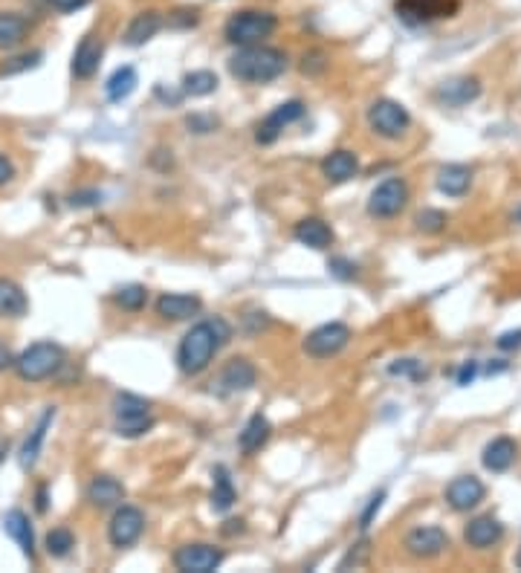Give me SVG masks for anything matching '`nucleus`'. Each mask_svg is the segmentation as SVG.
Instances as JSON below:
<instances>
[{
	"label": "nucleus",
	"mask_w": 521,
	"mask_h": 573,
	"mask_svg": "<svg viewBox=\"0 0 521 573\" xmlns=\"http://www.w3.org/2000/svg\"><path fill=\"white\" fill-rule=\"evenodd\" d=\"M229 339H232V328L223 316L198 321V325L183 336L180 348H177V365H180V371L186 377H198L208 368V362L215 359V354Z\"/></svg>",
	"instance_id": "obj_1"
},
{
	"label": "nucleus",
	"mask_w": 521,
	"mask_h": 573,
	"mask_svg": "<svg viewBox=\"0 0 521 573\" xmlns=\"http://www.w3.org/2000/svg\"><path fill=\"white\" fill-rule=\"evenodd\" d=\"M287 70V53L278 47H266V43H249V47H237V53L229 58V72L237 81L246 84H266L285 76Z\"/></svg>",
	"instance_id": "obj_2"
},
{
	"label": "nucleus",
	"mask_w": 521,
	"mask_h": 573,
	"mask_svg": "<svg viewBox=\"0 0 521 573\" xmlns=\"http://www.w3.org/2000/svg\"><path fill=\"white\" fill-rule=\"evenodd\" d=\"M278 29V18L266 9H241L223 26V38L235 47H249V43H264Z\"/></svg>",
	"instance_id": "obj_3"
},
{
	"label": "nucleus",
	"mask_w": 521,
	"mask_h": 573,
	"mask_svg": "<svg viewBox=\"0 0 521 573\" xmlns=\"http://www.w3.org/2000/svg\"><path fill=\"white\" fill-rule=\"evenodd\" d=\"M64 365V350L55 342H35L21 357H14V371L24 382H43L58 374Z\"/></svg>",
	"instance_id": "obj_4"
},
{
	"label": "nucleus",
	"mask_w": 521,
	"mask_h": 573,
	"mask_svg": "<svg viewBox=\"0 0 521 573\" xmlns=\"http://www.w3.org/2000/svg\"><path fill=\"white\" fill-rule=\"evenodd\" d=\"M113 429L119 437H140L145 432L154 429V417H151V403L142 400L137 394H116L113 400Z\"/></svg>",
	"instance_id": "obj_5"
},
{
	"label": "nucleus",
	"mask_w": 521,
	"mask_h": 573,
	"mask_svg": "<svg viewBox=\"0 0 521 573\" xmlns=\"http://www.w3.org/2000/svg\"><path fill=\"white\" fill-rule=\"evenodd\" d=\"M368 125L382 139H400L411 128V116L400 101L377 99L374 105L368 108Z\"/></svg>",
	"instance_id": "obj_6"
},
{
	"label": "nucleus",
	"mask_w": 521,
	"mask_h": 573,
	"mask_svg": "<svg viewBox=\"0 0 521 573\" xmlns=\"http://www.w3.org/2000/svg\"><path fill=\"white\" fill-rule=\"evenodd\" d=\"M460 9L458 0H394V12L400 21H406L411 26L455 18Z\"/></svg>",
	"instance_id": "obj_7"
},
{
	"label": "nucleus",
	"mask_w": 521,
	"mask_h": 573,
	"mask_svg": "<svg viewBox=\"0 0 521 573\" xmlns=\"http://www.w3.org/2000/svg\"><path fill=\"white\" fill-rule=\"evenodd\" d=\"M351 342V328L342 325V321H327V325H319L316 330L307 333L304 339V354L313 359H331L336 354L348 348Z\"/></svg>",
	"instance_id": "obj_8"
},
{
	"label": "nucleus",
	"mask_w": 521,
	"mask_h": 573,
	"mask_svg": "<svg viewBox=\"0 0 521 573\" xmlns=\"http://www.w3.org/2000/svg\"><path fill=\"white\" fill-rule=\"evenodd\" d=\"M406 203H409V186H406V180L389 177V180H382L374 191H371V197H368V215L389 220V217H397L400 212H403Z\"/></svg>",
	"instance_id": "obj_9"
},
{
	"label": "nucleus",
	"mask_w": 521,
	"mask_h": 573,
	"mask_svg": "<svg viewBox=\"0 0 521 573\" xmlns=\"http://www.w3.org/2000/svg\"><path fill=\"white\" fill-rule=\"evenodd\" d=\"M142 533H145V516H142L140 507L122 504L113 512V519L108 524V539H111L113 548L122 550V548L137 545Z\"/></svg>",
	"instance_id": "obj_10"
},
{
	"label": "nucleus",
	"mask_w": 521,
	"mask_h": 573,
	"mask_svg": "<svg viewBox=\"0 0 521 573\" xmlns=\"http://www.w3.org/2000/svg\"><path fill=\"white\" fill-rule=\"evenodd\" d=\"M220 565H223V550L215 545H206V541L183 545L174 553V568L183 573H215Z\"/></svg>",
	"instance_id": "obj_11"
},
{
	"label": "nucleus",
	"mask_w": 521,
	"mask_h": 573,
	"mask_svg": "<svg viewBox=\"0 0 521 573\" xmlns=\"http://www.w3.org/2000/svg\"><path fill=\"white\" fill-rule=\"evenodd\" d=\"M449 548V536L438 524H420L406 536V550L414 559H435Z\"/></svg>",
	"instance_id": "obj_12"
},
{
	"label": "nucleus",
	"mask_w": 521,
	"mask_h": 573,
	"mask_svg": "<svg viewBox=\"0 0 521 573\" xmlns=\"http://www.w3.org/2000/svg\"><path fill=\"white\" fill-rule=\"evenodd\" d=\"M302 116H304V101L302 99L285 101V105H278V108H273L270 113H266V119L258 125L256 139L261 145H273L281 137V130H285L287 125H293V122H299Z\"/></svg>",
	"instance_id": "obj_13"
},
{
	"label": "nucleus",
	"mask_w": 521,
	"mask_h": 573,
	"mask_svg": "<svg viewBox=\"0 0 521 573\" xmlns=\"http://www.w3.org/2000/svg\"><path fill=\"white\" fill-rule=\"evenodd\" d=\"M256 379H258L256 365H252L249 359H244V357H235V359H229L227 365H223L217 382H212V386H217L220 396H229V394L249 391L252 386H256Z\"/></svg>",
	"instance_id": "obj_14"
},
{
	"label": "nucleus",
	"mask_w": 521,
	"mask_h": 573,
	"mask_svg": "<svg viewBox=\"0 0 521 573\" xmlns=\"http://www.w3.org/2000/svg\"><path fill=\"white\" fill-rule=\"evenodd\" d=\"M484 498H487V487L484 481L475 475H460L446 487V504L455 512H469L478 507Z\"/></svg>",
	"instance_id": "obj_15"
},
{
	"label": "nucleus",
	"mask_w": 521,
	"mask_h": 573,
	"mask_svg": "<svg viewBox=\"0 0 521 573\" xmlns=\"http://www.w3.org/2000/svg\"><path fill=\"white\" fill-rule=\"evenodd\" d=\"M481 96V81L475 76H455L438 84L435 99L443 108H467L469 101Z\"/></svg>",
	"instance_id": "obj_16"
},
{
	"label": "nucleus",
	"mask_w": 521,
	"mask_h": 573,
	"mask_svg": "<svg viewBox=\"0 0 521 573\" xmlns=\"http://www.w3.org/2000/svg\"><path fill=\"white\" fill-rule=\"evenodd\" d=\"M101 55H104V43L99 35H84L79 41V47L76 53H72V76L76 79H93L96 76V70L101 64Z\"/></svg>",
	"instance_id": "obj_17"
},
{
	"label": "nucleus",
	"mask_w": 521,
	"mask_h": 573,
	"mask_svg": "<svg viewBox=\"0 0 521 573\" xmlns=\"http://www.w3.org/2000/svg\"><path fill=\"white\" fill-rule=\"evenodd\" d=\"M203 310L200 296H191V292H162L157 299V313L169 321H183L191 319Z\"/></svg>",
	"instance_id": "obj_18"
},
{
	"label": "nucleus",
	"mask_w": 521,
	"mask_h": 573,
	"mask_svg": "<svg viewBox=\"0 0 521 573\" xmlns=\"http://www.w3.org/2000/svg\"><path fill=\"white\" fill-rule=\"evenodd\" d=\"M4 530L6 536L14 541V545L21 548V553L26 556V559H33L35 556V533H33V521H29V516L24 510H9L4 516Z\"/></svg>",
	"instance_id": "obj_19"
},
{
	"label": "nucleus",
	"mask_w": 521,
	"mask_h": 573,
	"mask_svg": "<svg viewBox=\"0 0 521 573\" xmlns=\"http://www.w3.org/2000/svg\"><path fill=\"white\" fill-rule=\"evenodd\" d=\"M501 536H504V524L496 516H478V519H472L467 524V530H464L467 545L475 548V550H487V548L498 545Z\"/></svg>",
	"instance_id": "obj_20"
},
{
	"label": "nucleus",
	"mask_w": 521,
	"mask_h": 573,
	"mask_svg": "<svg viewBox=\"0 0 521 573\" xmlns=\"http://www.w3.org/2000/svg\"><path fill=\"white\" fill-rule=\"evenodd\" d=\"M53 420H55V406H47V411L38 417V423L33 425V432H29V437L24 440V446H21L18 461H21L24 469H33L38 463V454L43 449V440H47V432H50Z\"/></svg>",
	"instance_id": "obj_21"
},
{
	"label": "nucleus",
	"mask_w": 521,
	"mask_h": 573,
	"mask_svg": "<svg viewBox=\"0 0 521 573\" xmlns=\"http://www.w3.org/2000/svg\"><path fill=\"white\" fill-rule=\"evenodd\" d=\"M322 174L331 183H348L360 174V157L348 148H336L322 159Z\"/></svg>",
	"instance_id": "obj_22"
},
{
	"label": "nucleus",
	"mask_w": 521,
	"mask_h": 573,
	"mask_svg": "<svg viewBox=\"0 0 521 573\" xmlns=\"http://www.w3.org/2000/svg\"><path fill=\"white\" fill-rule=\"evenodd\" d=\"M293 238L299 241L302 246H310V249H331L333 241H336V234L322 217H304V220L295 224Z\"/></svg>",
	"instance_id": "obj_23"
},
{
	"label": "nucleus",
	"mask_w": 521,
	"mask_h": 573,
	"mask_svg": "<svg viewBox=\"0 0 521 573\" xmlns=\"http://www.w3.org/2000/svg\"><path fill=\"white\" fill-rule=\"evenodd\" d=\"M162 26H166V18H162L157 9L133 14V21L125 29V43H128V47H142V43L151 41Z\"/></svg>",
	"instance_id": "obj_24"
},
{
	"label": "nucleus",
	"mask_w": 521,
	"mask_h": 573,
	"mask_svg": "<svg viewBox=\"0 0 521 573\" xmlns=\"http://www.w3.org/2000/svg\"><path fill=\"white\" fill-rule=\"evenodd\" d=\"M516 458H518V444L513 437L489 440V444L484 446V454H481V461L489 473H507V469L516 463Z\"/></svg>",
	"instance_id": "obj_25"
},
{
	"label": "nucleus",
	"mask_w": 521,
	"mask_h": 573,
	"mask_svg": "<svg viewBox=\"0 0 521 573\" xmlns=\"http://www.w3.org/2000/svg\"><path fill=\"white\" fill-rule=\"evenodd\" d=\"M87 501L99 510H108L125 501V487L113 475H96L87 487Z\"/></svg>",
	"instance_id": "obj_26"
},
{
	"label": "nucleus",
	"mask_w": 521,
	"mask_h": 573,
	"mask_svg": "<svg viewBox=\"0 0 521 573\" xmlns=\"http://www.w3.org/2000/svg\"><path fill=\"white\" fill-rule=\"evenodd\" d=\"M270 435H273L270 420H266L264 415H252L241 429V435H237V446H241L244 454H256L261 446H266Z\"/></svg>",
	"instance_id": "obj_27"
},
{
	"label": "nucleus",
	"mask_w": 521,
	"mask_h": 573,
	"mask_svg": "<svg viewBox=\"0 0 521 573\" xmlns=\"http://www.w3.org/2000/svg\"><path fill=\"white\" fill-rule=\"evenodd\" d=\"M29 310V299L21 284L12 278H0V319H21Z\"/></svg>",
	"instance_id": "obj_28"
},
{
	"label": "nucleus",
	"mask_w": 521,
	"mask_h": 573,
	"mask_svg": "<svg viewBox=\"0 0 521 573\" xmlns=\"http://www.w3.org/2000/svg\"><path fill=\"white\" fill-rule=\"evenodd\" d=\"M469 186H472V171L467 166L452 163V166H443L438 171V188L443 191V195L464 197L467 191H469Z\"/></svg>",
	"instance_id": "obj_29"
},
{
	"label": "nucleus",
	"mask_w": 521,
	"mask_h": 573,
	"mask_svg": "<svg viewBox=\"0 0 521 573\" xmlns=\"http://www.w3.org/2000/svg\"><path fill=\"white\" fill-rule=\"evenodd\" d=\"M29 33V21L21 12H0V50L21 47Z\"/></svg>",
	"instance_id": "obj_30"
},
{
	"label": "nucleus",
	"mask_w": 521,
	"mask_h": 573,
	"mask_svg": "<svg viewBox=\"0 0 521 573\" xmlns=\"http://www.w3.org/2000/svg\"><path fill=\"white\" fill-rule=\"evenodd\" d=\"M140 84V76L133 67H119L113 70V76L104 81V96H108V101H125L133 91H137Z\"/></svg>",
	"instance_id": "obj_31"
},
{
	"label": "nucleus",
	"mask_w": 521,
	"mask_h": 573,
	"mask_svg": "<svg viewBox=\"0 0 521 573\" xmlns=\"http://www.w3.org/2000/svg\"><path fill=\"white\" fill-rule=\"evenodd\" d=\"M212 478H215V487H212V510H215V512H227V510L237 501V492H235V483H232V478H229V469L223 466V463H217V466H215V473H212Z\"/></svg>",
	"instance_id": "obj_32"
},
{
	"label": "nucleus",
	"mask_w": 521,
	"mask_h": 573,
	"mask_svg": "<svg viewBox=\"0 0 521 573\" xmlns=\"http://www.w3.org/2000/svg\"><path fill=\"white\" fill-rule=\"evenodd\" d=\"M215 91H217V76L212 70H195V72H186L183 76V93L186 96L203 99V96H212Z\"/></svg>",
	"instance_id": "obj_33"
},
{
	"label": "nucleus",
	"mask_w": 521,
	"mask_h": 573,
	"mask_svg": "<svg viewBox=\"0 0 521 573\" xmlns=\"http://www.w3.org/2000/svg\"><path fill=\"white\" fill-rule=\"evenodd\" d=\"M113 301L122 307V310H128V313H140L142 307L148 304V290L142 284H125V287L116 290Z\"/></svg>",
	"instance_id": "obj_34"
},
{
	"label": "nucleus",
	"mask_w": 521,
	"mask_h": 573,
	"mask_svg": "<svg viewBox=\"0 0 521 573\" xmlns=\"http://www.w3.org/2000/svg\"><path fill=\"white\" fill-rule=\"evenodd\" d=\"M43 548H47L53 559H64V556H70V550L76 548V539H72L67 527H55V530H50L47 539H43Z\"/></svg>",
	"instance_id": "obj_35"
},
{
	"label": "nucleus",
	"mask_w": 521,
	"mask_h": 573,
	"mask_svg": "<svg viewBox=\"0 0 521 573\" xmlns=\"http://www.w3.org/2000/svg\"><path fill=\"white\" fill-rule=\"evenodd\" d=\"M389 374H391V377H409V379H414V382H420V379L429 377L426 365H423L420 359H397V362L389 365Z\"/></svg>",
	"instance_id": "obj_36"
},
{
	"label": "nucleus",
	"mask_w": 521,
	"mask_h": 573,
	"mask_svg": "<svg viewBox=\"0 0 521 573\" xmlns=\"http://www.w3.org/2000/svg\"><path fill=\"white\" fill-rule=\"evenodd\" d=\"M446 212H440V209H423L420 215L414 217V224H417V229L420 232H426V234H438V232H443L446 229Z\"/></svg>",
	"instance_id": "obj_37"
},
{
	"label": "nucleus",
	"mask_w": 521,
	"mask_h": 573,
	"mask_svg": "<svg viewBox=\"0 0 521 573\" xmlns=\"http://www.w3.org/2000/svg\"><path fill=\"white\" fill-rule=\"evenodd\" d=\"M41 53H24L18 58H12V62H6L4 67H0V76H14V72H24V70H33L41 64Z\"/></svg>",
	"instance_id": "obj_38"
},
{
	"label": "nucleus",
	"mask_w": 521,
	"mask_h": 573,
	"mask_svg": "<svg viewBox=\"0 0 521 573\" xmlns=\"http://www.w3.org/2000/svg\"><path fill=\"white\" fill-rule=\"evenodd\" d=\"M327 270H331V275H336L339 282H353V278L360 275V267H356V263L348 261V258H331Z\"/></svg>",
	"instance_id": "obj_39"
},
{
	"label": "nucleus",
	"mask_w": 521,
	"mask_h": 573,
	"mask_svg": "<svg viewBox=\"0 0 521 573\" xmlns=\"http://www.w3.org/2000/svg\"><path fill=\"white\" fill-rule=\"evenodd\" d=\"M186 128L191 134H212L217 128V116H208V113H191L186 119Z\"/></svg>",
	"instance_id": "obj_40"
},
{
	"label": "nucleus",
	"mask_w": 521,
	"mask_h": 573,
	"mask_svg": "<svg viewBox=\"0 0 521 573\" xmlns=\"http://www.w3.org/2000/svg\"><path fill=\"white\" fill-rule=\"evenodd\" d=\"M101 203V191L99 188H82L70 195V205L72 209H87V205H99Z\"/></svg>",
	"instance_id": "obj_41"
},
{
	"label": "nucleus",
	"mask_w": 521,
	"mask_h": 573,
	"mask_svg": "<svg viewBox=\"0 0 521 573\" xmlns=\"http://www.w3.org/2000/svg\"><path fill=\"white\" fill-rule=\"evenodd\" d=\"M200 21V9H177L169 14V26H177V29H191L198 26Z\"/></svg>",
	"instance_id": "obj_42"
},
{
	"label": "nucleus",
	"mask_w": 521,
	"mask_h": 573,
	"mask_svg": "<svg viewBox=\"0 0 521 573\" xmlns=\"http://www.w3.org/2000/svg\"><path fill=\"white\" fill-rule=\"evenodd\" d=\"M368 545H371V541H368V539H362L360 545H356V548H351L345 559H342L339 570H345V568H351V565H353V568H356V565H362V562L368 559Z\"/></svg>",
	"instance_id": "obj_43"
},
{
	"label": "nucleus",
	"mask_w": 521,
	"mask_h": 573,
	"mask_svg": "<svg viewBox=\"0 0 521 573\" xmlns=\"http://www.w3.org/2000/svg\"><path fill=\"white\" fill-rule=\"evenodd\" d=\"M302 70L307 72V76H319V72L327 67V62H324V53H319V50H313V53H304V58H302Z\"/></svg>",
	"instance_id": "obj_44"
},
{
	"label": "nucleus",
	"mask_w": 521,
	"mask_h": 573,
	"mask_svg": "<svg viewBox=\"0 0 521 573\" xmlns=\"http://www.w3.org/2000/svg\"><path fill=\"white\" fill-rule=\"evenodd\" d=\"M382 501H385V490H380V492L368 501V507H365V512H362V519H360V527H362V530H368V527H371V519H374L377 512H380Z\"/></svg>",
	"instance_id": "obj_45"
},
{
	"label": "nucleus",
	"mask_w": 521,
	"mask_h": 573,
	"mask_svg": "<svg viewBox=\"0 0 521 573\" xmlns=\"http://www.w3.org/2000/svg\"><path fill=\"white\" fill-rule=\"evenodd\" d=\"M47 6H53L55 12H76V9H84L91 0H43Z\"/></svg>",
	"instance_id": "obj_46"
},
{
	"label": "nucleus",
	"mask_w": 521,
	"mask_h": 573,
	"mask_svg": "<svg viewBox=\"0 0 521 573\" xmlns=\"http://www.w3.org/2000/svg\"><path fill=\"white\" fill-rule=\"evenodd\" d=\"M498 348L501 350H518L521 348V330H507L498 336Z\"/></svg>",
	"instance_id": "obj_47"
},
{
	"label": "nucleus",
	"mask_w": 521,
	"mask_h": 573,
	"mask_svg": "<svg viewBox=\"0 0 521 573\" xmlns=\"http://www.w3.org/2000/svg\"><path fill=\"white\" fill-rule=\"evenodd\" d=\"M475 377H478V362H464L458 371V386H469Z\"/></svg>",
	"instance_id": "obj_48"
},
{
	"label": "nucleus",
	"mask_w": 521,
	"mask_h": 573,
	"mask_svg": "<svg viewBox=\"0 0 521 573\" xmlns=\"http://www.w3.org/2000/svg\"><path fill=\"white\" fill-rule=\"evenodd\" d=\"M12 177H14V168H12L9 159H6L4 154H0V186H6Z\"/></svg>",
	"instance_id": "obj_49"
},
{
	"label": "nucleus",
	"mask_w": 521,
	"mask_h": 573,
	"mask_svg": "<svg viewBox=\"0 0 521 573\" xmlns=\"http://www.w3.org/2000/svg\"><path fill=\"white\" fill-rule=\"evenodd\" d=\"M47 483H41V487H38V492H35V510L38 512H47Z\"/></svg>",
	"instance_id": "obj_50"
},
{
	"label": "nucleus",
	"mask_w": 521,
	"mask_h": 573,
	"mask_svg": "<svg viewBox=\"0 0 521 573\" xmlns=\"http://www.w3.org/2000/svg\"><path fill=\"white\" fill-rule=\"evenodd\" d=\"M6 368H14V357L9 354V348L0 345V371H6Z\"/></svg>",
	"instance_id": "obj_51"
},
{
	"label": "nucleus",
	"mask_w": 521,
	"mask_h": 573,
	"mask_svg": "<svg viewBox=\"0 0 521 573\" xmlns=\"http://www.w3.org/2000/svg\"><path fill=\"white\" fill-rule=\"evenodd\" d=\"M229 527H223V533H227V536H235V533H244V521L241 519H232V521H227Z\"/></svg>",
	"instance_id": "obj_52"
},
{
	"label": "nucleus",
	"mask_w": 521,
	"mask_h": 573,
	"mask_svg": "<svg viewBox=\"0 0 521 573\" xmlns=\"http://www.w3.org/2000/svg\"><path fill=\"white\" fill-rule=\"evenodd\" d=\"M6 454H9V440H4V437H0V463L6 461Z\"/></svg>",
	"instance_id": "obj_53"
},
{
	"label": "nucleus",
	"mask_w": 521,
	"mask_h": 573,
	"mask_svg": "<svg viewBox=\"0 0 521 573\" xmlns=\"http://www.w3.org/2000/svg\"><path fill=\"white\" fill-rule=\"evenodd\" d=\"M513 224H521V205H518V209L513 212Z\"/></svg>",
	"instance_id": "obj_54"
},
{
	"label": "nucleus",
	"mask_w": 521,
	"mask_h": 573,
	"mask_svg": "<svg viewBox=\"0 0 521 573\" xmlns=\"http://www.w3.org/2000/svg\"><path fill=\"white\" fill-rule=\"evenodd\" d=\"M516 568L521 570V548H518V553H516Z\"/></svg>",
	"instance_id": "obj_55"
}]
</instances>
